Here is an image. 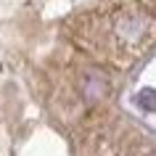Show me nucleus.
<instances>
[{
    "label": "nucleus",
    "mask_w": 156,
    "mask_h": 156,
    "mask_svg": "<svg viewBox=\"0 0 156 156\" xmlns=\"http://www.w3.org/2000/svg\"><path fill=\"white\" fill-rule=\"evenodd\" d=\"M80 93L87 103H98L108 93V80L98 69H87V72H82V80H80Z\"/></svg>",
    "instance_id": "nucleus-1"
},
{
    "label": "nucleus",
    "mask_w": 156,
    "mask_h": 156,
    "mask_svg": "<svg viewBox=\"0 0 156 156\" xmlns=\"http://www.w3.org/2000/svg\"><path fill=\"white\" fill-rule=\"evenodd\" d=\"M124 156H154V146H151L148 140H135V143L127 148Z\"/></svg>",
    "instance_id": "nucleus-2"
},
{
    "label": "nucleus",
    "mask_w": 156,
    "mask_h": 156,
    "mask_svg": "<svg viewBox=\"0 0 156 156\" xmlns=\"http://www.w3.org/2000/svg\"><path fill=\"white\" fill-rule=\"evenodd\" d=\"M138 103H140V106H143V103H146V108H148V111H154V93H151V90H146V93H140V98H138Z\"/></svg>",
    "instance_id": "nucleus-3"
}]
</instances>
